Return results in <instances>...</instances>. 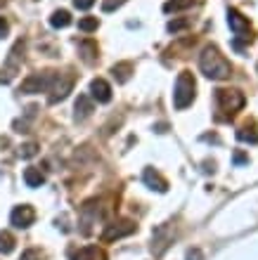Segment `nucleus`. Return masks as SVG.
<instances>
[{
  "mask_svg": "<svg viewBox=\"0 0 258 260\" xmlns=\"http://www.w3.org/2000/svg\"><path fill=\"white\" fill-rule=\"evenodd\" d=\"M142 180H145V185L150 187V189H156V192H168V182H166V178H161L154 168H147V171L142 173Z\"/></svg>",
  "mask_w": 258,
  "mask_h": 260,
  "instance_id": "nucleus-10",
  "label": "nucleus"
},
{
  "mask_svg": "<svg viewBox=\"0 0 258 260\" xmlns=\"http://www.w3.org/2000/svg\"><path fill=\"white\" fill-rule=\"evenodd\" d=\"M34 220H36V211L26 204L14 206V211L10 213V222H12L17 230H26V227H31L34 225Z\"/></svg>",
  "mask_w": 258,
  "mask_h": 260,
  "instance_id": "nucleus-8",
  "label": "nucleus"
},
{
  "mask_svg": "<svg viewBox=\"0 0 258 260\" xmlns=\"http://www.w3.org/2000/svg\"><path fill=\"white\" fill-rule=\"evenodd\" d=\"M197 97V81L190 71H180L178 74V81H176V90H173V104L176 109H187Z\"/></svg>",
  "mask_w": 258,
  "mask_h": 260,
  "instance_id": "nucleus-3",
  "label": "nucleus"
},
{
  "mask_svg": "<svg viewBox=\"0 0 258 260\" xmlns=\"http://www.w3.org/2000/svg\"><path fill=\"white\" fill-rule=\"evenodd\" d=\"M93 5H95V0H74L76 10H90Z\"/></svg>",
  "mask_w": 258,
  "mask_h": 260,
  "instance_id": "nucleus-24",
  "label": "nucleus"
},
{
  "mask_svg": "<svg viewBox=\"0 0 258 260\" xmlns=\"http://www.w3.org/2000/svg\"><path fill=\"white\" fill-rule=\"evenodd\" d=\"M130 71H133V64L130 62H121V64H114L111 67V74H114V78L119 83H126L130 78Z\"/></svg>",
  "mask_w": 258,
  "mask_h": 260,
  "instance_id": "nucleus-17",
  "label": "nucleus"
},
{
  "mask_svg": "<svg viewBox=\"0 0 258 260\" xmlns=\"http://www.w3.org/2000/svg\"><path fill=\"white\" fill-rule=\"evenodd\" d=\"M78 50H81L83 62H85V64H93L97 59V45L93 41H81V43H78Z\"/></svg>",
  "mask_w": 258,
  "mask_h": 260,
  "instance_id": "nucleus-14",
  "label": "nucleus"
},
{
  "mask_svg": "<svg viewBox=\"0 0 258 260\" xmlns=\"http://www.w3.org/2000/svg\"><path fill=\"white\" fill-rule=\"evenodd\" d=\"M135 230H137V225L133 222V220H116V222L107 225V230H104V234H102V241L123 239V237H128V234H133Z\"/></svg>",
  "mask_w": 258,
  "mask_h": 260,
  "instance_id": "nucleus-7",
  "label": "nucleus"
},
{
  "mask_svg": "<svg viewBox=\"0 0 258 260\" xmlns=\"http://www.w3.org/2000/svg\"><path fill=\"white\" fill-rule=\"evenodd\" d=\"M74 88V74H54L52 78V85H50V104H57L62 102L64 97L71 92Z\"/></svg>",
  "mask_w": 258,
  "mask_h": 260,
  "instance_id": "nucleus-6",
  "label": "nucleus"
},
{
  "mask_svg": "<svg viewBox=\"0 0 258 260\" xmlns=\"http://www.w3.org/2000/svg\"><path fill=\"white\" fill-rule=\"evenodd\" d=\"M24 182L28 187H41L45 182V175L41 173V168H26L24 171Z\"/></svg>",
  "mask_w": 258,
  "mask_h": 260,
  "instance_id": "nucleus-15",
  "label": "nucleus"
},
{
  "mask_svg": "<svg viewBox=\"0 0 258 260\" xmlns=\"http://www.w3.org/2000/svg\"><path fill=\"white\" fill-rule=\"evenodd\" d=\"M97 26H100L97 17H83V19L78 21V28H81V31H85V34H90V31H97Z\"/></svg>",
  "mask_w": 258,
  "mask_h": 260,
  "instance_id": "nucleus-20",
  "label": "nucleus"
},
{
  "mask_svg": "<svg viewBox=\"0 0 258 260\" xmlns=\"http://www.w3.org/2000/svg\"><path fill=\"white\" fill-rule=\"evenodd\" d=\"M227 24H230L232 34H235V48H237V50H242L244 45L253 43V26H251V21L246 19L239 10H235V7H230V10H227Z\"/></svg>",
  "mask_w": 258,
  "mask_h": 260,
  "instance_id": "nucleus-4",
  "label": "nucleus"
},
{
  "mask_svg": "<svg viewBox=\"0 0 258 260\" xmlns=\"http://www.w3.org/2000/svg\"><path fill=\"white\" fill-rule=\"evenodd\" d=\"M54 71H45V74H31L28 78L21 81V92L24 95H36V92H48L52 85Z\"/></svg>",
  "mask_w": 258,
  "mask_h": 260,
  "instance_id": "nucleus-5",
  "label": "nucleus"
},
{
  "mask_svg": "<svg viewBox=\"0 0 258 260\" xmlns=\"http://www.w3.org/2000/svg\"><path fill=\"white\" fill-rule=\"evenodd\" d=\"M7 31H10V24H7V21L3 19V17H0V38H5Z\"/></svg>",
  "mask_w": 258,
  "mask_h": 260,
  "instance_id": "nucleus-25",
  "label": "nucleus"
},
{
  "mask_svg": "<svg viewBox=\"0 0 258 260\" xmlns=\"http://www.w3.org/2000/svg\"><path fill=\"white\" fill-rule=\"evenodd\" d=\"M90 95L95 97L100 104L111 102V85L104 78H95V81L90 83Z\"/></svg>",
  "mask_w": 258,
  "mask_h": 260,
  "instance_id": "nucleus-9",
  "label": "nucleus"
},
{
  "mask_svg": "<svg viewBox=\"0 0 258 260\" xmlns=\"http://www.w3.org/2000/svg\"><path fill=\"white\" fill-rule=\"evenodd\" d=\"M190 26V19H173L168 21V34H180V31H185V28Z\"/></svg>",
  "mask_w": 258,
  "mask_h": 260,
  "instance_id": "nucleus-21",
  "label": "nucleus"
},
{
  "mask_svg": "<svg viewBox=\"0 0 258 260\" xmlns=\"http://www.w3.org/2000/svg\"><path fill=\"white\" fill-rule=\"evenodd\" d=\"M244 95L235 88H218L216 90V107L218 111H223V114H218V118H223V121H230L235 114H237L242 107H244Z\"/></svg>",
  "mask_w": 258,
  "mask_h": 260,
  "instance_id": "nucleus-2",
  "label": "nucleus"
},
{
  "mask_svg": "<svg viewBox=\"0 0 258 260\" xmlns=\"http://www.w3.org/2000/svg\"><path fill=\"white\" fill-rule=\"evenodd\" d=\"M38 154V144L36 142H26V144H21L19 147V156L21 158H31Z\"/></svg>",
  "mask_w": 258,
  "mask_h": 260,
  "instance_id": "nucleus-22",
  "label": "nucleus"
},
{
  "mask_svg": "<svg viewBox=\"0 0 258 260\" xmlns=\"http://www.w3.org/2000/svg\"><path fill=\"white\" fill-rule=\"evenodd\" d=\"M199 69H202V74L211 81H225V78H230L232 74V67L230 62L220 55V50L216 45H206L202 50V55H199Z\"/></svg>",
  "mask_w": 258,
  "mask_h": 260,
  "instance_id": "nucleus-1",
  "label": "nucleus"
},
{
  "mask_svg": "<svg viewBox=\"0 0 258 260\" xmlns=\"http://www.w3.org/2000/svg\"><path fill=\"white\" fill-rule=\"evenodd\" d=\"M194 3H197V0H170V3L163 5V10H166V12H178V10H187V7H192Z\"/></svg>",
  "mask_w": 258,
  "mask_h": 260,
  "instance_id": "nucleus-19",
  "label": "nucleus"
},
{
  "mask_svg": "<svg viewBox=\"0 0 258 260\" xmlns=\"http://www.w3.org/2000/svg\"><path fill=\"white\" fill-rule=\"evenodd\" d=\"M0 5H3V3H0Z\"/></svg>",
  "mask_w": 258,
  "mask_h": 260,
  "instance_id": "nucleus-28",
  "label": "nucleus"
},
{
  "mask_svg": "<svg viewBox=\"0 0 258 260\" xmlns=\"http://www.w3.org/2000/svg\"><path fill=\"white\" fill-rule=\"evenodd\" d=\"M71 260H107V253H104L100 246H85V248H78Z\"/></svg>",
  "mask_w": 258,
  "mask_h": 260,
  "instance_id": "nucleus-11",
  "label": "nucleus"
},
{
  "mask_svg": "<svg viewBox=\"0 0 258 260\" xmlns=\"http://www.w3.org/2000/svg\"><path fill=\"white\" fill-rule=\"evenodd\" d=\"M244 161H246V156L242 151H237V154H235V164H244Z\"/></svg>",
  "mask_w": 258,
  "mask_h": 260,
  "instance_id": "nucleus-27",
  "label": "nucleus"
},
{
  "mask_svg": "<svg viewBox=\"0 0 258 260\" xmlns=\"http://www.w3.org/2000/svg\"><path fill=\"white\" fill-rule=\"evenodd\" d=\"M123 3H126V0H102V12H114Z\"/></svg>",
  "mask_w": 258,
  "mask_h": 260,
  "instance_id": "nucleus-23",
  "label": "nucleus"
},
{
  "mask_svg": "<svg viewBox=\"0 0 258 260\" xmlns=\"http://www.w3.org/2000/svg\"><path fill=\"white\" fill-rule=\"evenodd\" d=\"M237 140L239 142H249V144H258V130H256V123H244L242 128L237 130Z\"/></svg>",
  "mask_w": 258,
  "mask_h": 260,
  "instance_id": "nucleus-12",
  "label": "nucleus"
},
{
  "mask_svg": "<svg viewBox=\"0 0 258 260\" xmlns=\"http://www.w3.org/2000/svg\"><path fill=\"white\" fill-rule=\"evenodd\" d=\"M187 260H202V251H199V248H192V251H187Z\"/></svg>",
  "mask_w": 258,
  "mask_h": 260,
  "instance_id": "nucleus-26",
  "label": "nucleus"
},
{
  "mask_svg": "<svg viewBox=\"0 0 258 260\" xmlns=\"http://www.w3.org/2000/svg\"><path fill=\"white\" fill-rule=\"evenodd\" d=\"M14 244H17V241H14V237L10 232H0V253H12L14 251Z\"/></svg>",
  "mask_w": 258,
  "mask_h": 260,
  "instance_id": "nucleus-18",
  "label": "nucleus"
},
{
  "mask_svg": "<svg viewBox=\"0 0 258 260\" xmlns=\"http://www.w3.org/2000/svg\"><path fill=\"white\" fill-rule=\"evenodd\" d=\"M69 24H71V14H69L67 10H57V12H52V17H50V26L52 28H67Z\"/></svg>",
  "mask_w": 258,
  "mask_h": 260,
  "instance_id": "nucleus-16",
  "label": "nucleus"
},
{
  "mask_svg": "<svg viewBox=\"0 0 258 260\" xmlns=\"http://www.w3.org/2000/svg\"><path fill=\"white\" fill-rule=\"evenodd\" d=\"M90 114H93V100H90L88 95H78V100H76V118L83 121V118H88Z\"/></svg>",
  "mask_w": 258,
  "mask_h": 260,
  "instance_id": "nucleus-13",
  "label": "nucleus"
}]
</instances>
